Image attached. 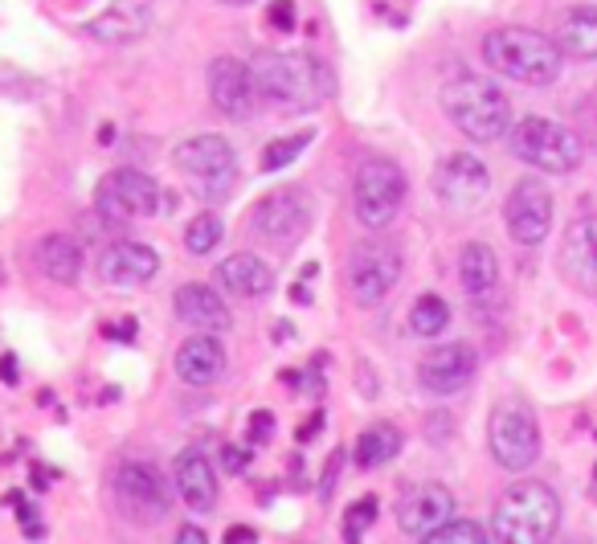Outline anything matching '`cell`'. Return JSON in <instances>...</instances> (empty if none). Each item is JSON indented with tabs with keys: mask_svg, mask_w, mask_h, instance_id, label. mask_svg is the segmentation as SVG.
<instances>
[{
	"mask_svg": "<svg viewBox=\"0 0 597 544\" xmlns=\"http://www.w3.org/2000/svg\"><path fill=\"white\" fill-rule=\"evenodd\" d=\"M250 74H254V86L266 103H279L283 111H315L324 107L327 98L336 95V79L332 70L320 62L315 54H303V50H262L250 62Z\"/></svg>",
	"mask_w": 597,
	"mask_h": 544,
	"instance_id": "cell-1",
	"label": "cell"
},
{
	"mask_svg": "<svg viewBox=\"0 0 597 544\" xmlns=\"http://www.w3.org/2000/svg\"><path fill=\"white\" fill-rule=\"evenodd\" d=\"M442 111L447 119L459 127L467 139L475 144H495L512 132V103L503 95L500 86L483 74H471V70H459L454 79L442 82Z\"/></svg>",
	"mask_w": 597,
	"mask_h": 544,
	"instance_id": "cell-2",
	"label": "cell"
},
{
	"mask_svg": "<svg viewBox=\"0 0 597 544\" xmlns=\"http://www.w3.org/2000/svg\"><path fill=\"white\" fill-rule=\"evenodd\" d=\"M483 62L520 86H553L561 79L565 54L557 38H544L524 25H503L483 38Z\"/></svg>",
	"mask_w": 597,
	"mask_h": 544,
	"instance_id": "cell-3",
	"label": "cell"
},
{
	"mask_svg": "<svg viewBox=\"0 0 597 544\" xmlns=\"http://www.w3.org/2000/svg\"><path fill=\"white\" fill-rule=\"evenodd\" d=\"M561 529V500L557 491L541 479H524L500 495L491 532L500 544H548Z\"/></svg>",
	"mask_w": 597,
	"mask_h": 544,
	"instance_id": "cell-4",
	"label": "cell"
},
{
	"mask_svg": "<svg viewBox=\"0 0 597 544\" xmlns=\"http://www.w3.org/2000/svg\"><path fill=\"white\" fill-rule=\"evenodd\" d=\"M507 148L512 156L532 168H541V172H577L585 160V148L577 132H569L565 123H553V119H541V115H528V119H520L512 132H507Z\"/></svg>",
	"mask_w": 597,
	"mask_h": 544,
	"instance_id": "cell-5",
	"label": "cell"
},
{
	"mask_svg": "<svg viewBox=\"0 0 597 544\" xmlns=\"http://www.w3.org/2000/svg\"><path fill=\"white\" fill-rule=\"evenodd\" d=\"M172 164H177V172H185V180H192V189L201 192L205 201L226 197L238 180V156H233L230 139L213 136V132L180 139L172 148Z\"/></svg>",
	"mask_w": 597,
	"mask_h": 544,
	"instance_id": "cell-6",
	"label": "cell"
},
{
	"mask_svg": "<svg viewBox=\"0 0 597 544\" xmlns=\"http://www.w3.org/2000/svg\"><path fill=\"white\" fill-rule=\"evenodd\" d=\"M488 442L491 454L503 471H528L541 454V426H536V414H532L524 401L507 397L500 406L491 409L488 422Z\"/></svg>",
	"mask_w": 597,
	"mask_h": 544,
	"instance_id": "cell-7",
	"label": "cell"
},
{
	"mask_svg": "<svg viewBox=\"0 0 597 544\" xmlns=\"http://www.w3.org/2000/svg\"><path fill=\"white\" fill-rule=\"evenodd\" d=\"M406 205V172L394 160H365L353 180V209L368 230H385Z\"/></svg>",
	"mask_w": 597,
	"mask_h": 544,
	"instance_id": "cell-8",
	"label": "cell"
},
{
	"mask_svg": "<svg viewBox=\"0 0 597 544\" xmlns=\"http://www.w3.org/2000/svg\"><path fill=\"white\" fill-rule=\"evenodd\" d=\"M95 209L107 221H144L160 213V185L139 168H115L95 185Z\"/></svg>",
	"mask_w": 597,
	"mask_h": 544,
	"instance_id": "cell-9",
	"label": "cell"
},
{
	"mask_svg": "<svg viewBox=\"0 0 597 544\" xmlns=\"http://www.w3.org/2000/svg\"><path fill=\"white\" fill-rule=\"evenodd\" d=\"M250 226L274 250H295L303 233L312 230V201L303 189H274L259 201Z\"/></svg>",
	"mask_w": 597,
	"mask_h": 544,
	"instance_id": "cell-10",
	"label": "cell"
},
{
	"mask_svg": "<svg viewBox=\"0 0 597 544\" xmlns=\"http://www.w3.org/2000/svg\"><path fill=\"white\" fill-rule=\"evenodd\" d=\"M401 250L389 238H368L348 262V286L360 307H377L397 283H401Z\"/></svg>",
	"mask_w": 597,
	"mask_h": 544,
	"instance_id": "cell-11",
	"label": "cell"
},
{
	"mask_svg": "<svg viewBox=\"0 0 597 544\" xmlns=\"http://www.w3.org/2000/svg\"><path fill=\"white\" fill-rule=\"evenodd\" d=\"M111 491H115V504H119L132 520H139V524H156V520H164L168 516V508H172L164 475L156 467L136 463V459L115 467Z\"/></svg>",
	"mask_w": 597,
	"mask_h": 544,
	"instance_id": "cell-12",
	"label": "cell"
},
{
	"mask_svg": "<svg viewBox=\"0 0 597 544\" xmlns=\"http://www.w3.org/2000/svg\"><path fill=\"white\" fill-rule=\"evenodd\" d=\"M503 221H507V233L520 245H541L553 230V192H548V185L536 177L516 180L507 192V205H503Z\"/></svg>",
	"mask_w": 597,
	"mask_h": 544,
	"instance_id": "cell-13",
	"label": "cell"
},
{
	"mask_svg": "<svg viewBox=\"0 0 597 544\" xmlns=\"http://www.w3.org/2000/svg\"><path fill=\"white\" fill-rule=\"evenodd\" d=\"M434 192L450 209H475V205L488 201L491 192L488 164L479 160V156H471V151H454V156H447V160L438 164Z\"/></svg>",
	"mask_w": 597,
	"mask_h": 544,
	"instance_id": "cell-14",
	"label": "cell"
},
{
	"mask_svg": "<svg viewBox=\"0 0 597 544\" xmlns=\"http://www.w3.org/2000/svg\"><path fill=\"white\" fill-rule=\"evenodd\" d=\"M209 98H213V107L233 123H245L259 107V86H254V74L245 62L238 57H218L213 66H209Z\"/></svg>",
	"mask_w": 597,
	"mask_h": 544,
	"instance_id": "cell-15",
	"label": "cell"
},
{
	"mask_svg": "<svg viewBox=\"0 0 597 544\" xmlns=\"http://www.w3.org/2000/svg\"><path fill=\"white\" fill-rule=\"evenodd\" d=\"M479 368V356L471 344H442L418 365V381L438 397H450L467 389Z\"/></svg>",
	"mask_w": 597,
	"mask_h": 544,
	"instance_id": "cell-16",
	"label": "cell"
},
{
	"mask_svg": "<svg viewBox=\"0 0 597 544\" xmlns=\"http://www.w3.org/2000/svg\"><path fill=\"white\" fill-rule=\"evenodd\" d=\"M447 520H454V495L442 483H413L397 504V524L409 536H426L442 529Z\"/></svg>",
	"mask_w": 597,
	"mask_h": 544,
	"instance_id": "cell-17",
	"label": "cell"
},
{
	"mask_svg": "<svg viewBox=\"0 0 597 544\" xmlns=\"http://www.w3.org/2000/svg\"><path fill=\"white\" fill-rule=\"evenodd\" d=\"M561 271L573 286L597 300V213L577 218L561 242Z\"/></svg>",
	"mask_w": 597,
	"mask_h": 544,
	"instance_id": "cell-18",
	"label": "cell"
},
{
	"mask_svg": "<svg viewBox=\"0 0 597 544\" xmlns=\"http://www.w3.org/2000/svg\"><path fill=\"white\" fill-rule=\"evenodd\" d=\"M151 17H156V0H111L107 9L86 21V33L95 41H107V45H127V41H139L151 29Z\"/></svg>",
	"mask_w": 597,
	"mask_h": 544,
	"instance_id": "cell-19",
	"label": "cell"
},
{
	"mask_svg": "<svg viewBox=\"0 0 597 544\" xmlns=\"http://www.w3.org/2000/svg\"><path fill=\"white\" fill-rule=\"evenodd\" d=\"M156 271H160V254L144 242H115L98 259V274L111 286H144L156 279Z\"/></svg>",
	"mask_w": 597,
	"mask_h": 544,
	"instance_id": "cell-20",
	"label": "cell"
},
{
	"mask_svg": "<svg viewBox=\"0 0 597 544\" xmlns=\"http://www.w3.org/2000/svg\"><path fill=\"white\" fill-rule=\"evenodd\" d=\"M172 303H177V320L189 324L192 332H213V336H218V332H230L233 324L226 300L205 283H185L177 295H172Z\"/></svg>",
	"mask_w": 597,
	"mask_h": 544,
	"instance_id": "cell-21",
	"label": "cell"
},
{
	"mask_svg": "<svg viewBox=\"0 0 597 544\" xmlns=\"http://www.w3.org/2000/svg\"><path fill=\"white\" fill-rule=\"evenodd\" d=\"M177 491H180V500H185L192 512H201V516H209V512L218 508V471H213V463H209V454H205L201 447L180 450Z\"/></svg>",
	"mask_w": 597,
	"mask_h": 544,
	"instance_id": "cell-22",
	"label": "cell"
},
{
	"mask_svg": "<svg viewBox=\"0 0 597 544\" xmlns=\"http://www.w3.org/2000/svg\"><path fill=\"white\" fill-rule=\"evenodd\" d=\"M226 373V344L213 336V332H201V336H189V341L177 348V377L185 385H213L221 381Z\"/></svg>",
	"mask_w": 597,
	"mask_h": 544,
	"instance_id": "cell-23",
	"label": "cell"
},
{
	"mask_svg": "<svg viewBox=\"0 0 597 544\" xmlns=\"http://www.w3.org/2000/svg\"><path fill=\"white\" fill-rule=\"evenodd\" d=\"M218 283L230 291V295H242V300H259L274 286V271L259 254H230V259L218 266Z\"/></svg>",
	"mask_w": 597,
	"mask_h": 544,
	"instance_id": "cell-24",
	"label": "cell"
},
{
	"mask_svg": "<svg viewBox=\"0 0 597 544\" xmlns=\"http://www.w3.org/2000/svg\"><path fill=\"white\" fill-rule=\"evenodd\" d=\"M557 45H561V54L577 57V62H594L597 57V4H573L569 13H561Z\"/></svg>",
	"mask_w": 597,
	"mask_h": 544,
	"instance_id": "cell-25",
	"label": "cell"
},
{
	"mask_svg": "<svg viewBox=\"0 0 597 544\" xmlns=\"http://www.w3.org/2000/svg\"><path fill=\"white\" fill-rule=\"evenodd\" d=\"M38 266L50 283H62V286L78 283V274H82L78 242H74L70 233H45L38 242Z\"/></svg>",
	"mask_w": 597,
	"mask_h": 544,
	"instance_id": "cell-26",
	"label": "cell"
},
{
	"mask_svg": "<svg viewBox=\"0 0 597 544\" xmlns=\"http://www.w3.org/2000/svg\"><path fill=\"white\" fill-rule=\"evenodd\" d=\"M459 279L467 286V295H488L500 283V259L495 250L483 242H467L459 254Z\"/></svg>",
	"mask_w": 597,
	"mask_h": 544,
	"instance_id": "cell-27",
	"label": "cell"
},
{
	"mask_svg": "<svg viewBox=\"0 0 597 544\" xmlns=\"http://www.w3.org/2000/svg\"><path fill=\"white\" fill-rule=\"evenodd\" d=\"M397 450H401V430H397V426L389 422L368 426L365 435H360V442H356V467L377 471V467H385L394 459Z\"/></svg>",
	"mask_w": 597,
	"mask_h": 544,
	"instance_id": "cell-28",
	"label": "cell"
},
{
	"mask_svg": "<svg viewBox=\"0 0 597 544\" xmlns=\"http://www.w3.org/2000/svg\"><path fill=\"white\" fill-rule=\"evenodd\" d=\"M450 324V307L442 295H421L413 307H409V327L413 336H442Z\"/></svg>",
	"mask_w": 597,
	"mask_h": 544,
	"instance_id": "cell-29",
	"label": "cell"
},
{
	"mask_svg": "<svg viewBox=\"0 0 597 544\" xmlns=\"http://www.w3.org/2000/svg\"><path fill=\"white\" fill-rule=\"evenodd\" d=\"M226 238V226H221L218 213H197L189 221V230H185V245H189V254H213Z\"/></svg>",
	"mask_w": 597,
	"mask_h": 544,
	"instance_id": "cell-30",
	"label": "cell"
},
{
	"mask_svg": "<svg viewBox=\"0 0 597 544\" xmlns=\"http://www.w3.org/2000/svg\"><path fill=\"white\" fill-rule=\"evenodd\" d=\"M312 132H298V136H283V139H271L266 148H262V172H283L286 164H295L303 156V148L312 144Z\"/></svg>",
	"mask_w": 597,
	"mask_h": 544,
	"instance_id": "cell-31",
	"label": "cell"
},
{
	"mask_svg": "<svg viewBox=\"0 0 597 544\" xmlns=\"http://www.w3.org/2000/svg\"><path fill=\"white\" fill-rule=\"evenodd\" d=\"M418 544H488V529L475 520H447L442 529L426 532Z\"/></svg>",
	"mask_w": 597,
	"mask_h": 544,
	"instance_id": "cell-32",
	"label": "cell"
},
{
	"mask_svg": "<svg viewBox=\"0 0 597 544\" xmlns=\"http://www.w3.org/2000/svg\"><path fill=\"white\" fill-rule=\"evenodd\" d=\"M373 520H377V495H360V500L344 512V544L365 541V532L373 529Z\"/></svg>",
	"mask_w": 597,
	"mask_h": 544,
	"instance_id": "cell-33",
	"label": "cell"
},
{
	"mask_svg": "<svg viewBox=\"0 0 597 544\" xmlns=\"http://www.w3.org/2000/svg\"><path fill=\"white\" fill-rule=\"evenodd\" d=\"M9 508H17V516H21V529H25L29 541H41L45 536V529H41V520H38V508L29 504L21 491H9V500H4Z\"/></svg>",
	"mask_w": 597,
	"mask_h": 544,
	"instance_id": "cell-34",
	"label": "cell"
},
{
	"mask_svg": "<svg viewBox=\"0 0 597 544\" xmlns=\"http://www.w3.org/2000/svg\"><path fill=\"white\" fill-rule=\"evenodd\" d=\"M266 25L274 33H291L298 25V13H295V0H271V9H266Z\"/></svg>",
	"mask_w": 597,
	"mask_h": 544,
	"instance_id": "cell-35",
	"label": "cell"
},
{
	"mask_svg": "<svg viewBox=\"0 0 597 544\" xmlns=\"http://www.w3.org/2000/svg\"><path fill=\"white\" fill-rule=\"evenodd\" d=\"M245 463H250V450H245V447H226V450H221V467H226L230 475H242Z\"/></svg>",
	"mask_w": 597,
	"mask_h": 544,
	"instance_id": "cell-36",
	"label": "cell"
},
{
	"mask_svg": "<svg viewBox=\"0 0 597 544\" xmlns=\"http://www.w3.org/2000/svg\"><path fill=\"white\" fill-rule=\"evenodd\" d=\"M250 430H254V438H259V442H266V438L274 435V414H271V409L250 414Z\"/></svg>",
	"mask_w": 597,
	"mask_h": 544,
	"instance_id": "cell-37",
	"label": "cell"
},
{
	"mask_svg": "<svg viewBox=\"0 0 597 544\" xmlns=\"http://www.w3.org/2000/svg\"><path fill=\"white\" fill-rule=\"evenodd\" d=\"M320 430H324V409H315L312 418L298 426V442H312V438L320 435Z\"/></svg>",
	"mask_w": 597,
	"mask_h": 544,
	"instance_id": "cell-38",
	"label": "cell"
},
{
	"mask_svg": "<svg viewBox=\"0 0 597 544\" xmlns=\"http://www.w3.org/2000/svg\"><path fill=\"white\" fill-rule=\"evenodd\" d=\"M259 541V532L245 529V524H233L230 532H226V544H254Z\"/></svg>",
	"mask_w": 597,
	"mask_h": 544,
	"instance_id": "cell-39",
	"label": "cell"
},
{
	"mask_svg": "<svg viewBox=\"0 0 597 544\" xmlns=\"http://www.w3.org/2000/svg\"><path fill=\"white\" fill-rule=\"evenodd\" d=\"M0 381H4V385H17V356H13V353L0 356Z\"/></svg>",
	"mask_w": 597,
	"mask_h": 544,
	"instance_id": "cell-40",
	"label": "cell"
},
{
	"mask_svg": "<svg viewBox=\"0 0 597 544\" xmlns=\"http://www.w3.org/2000/svg\"><path fill=\"white\" fill-rule=\"evenodd\" d=\"M177 544H209V541H205V532H201V529H192V524H185V529L177 532Z\"/></svg>",
	"mask_w": 597,
	"mask_h": 544,
	"instance_id": "cell-41",
	"label": "cell"
},
{
	"mask_svg": "<svg viewBox=\"0 0 597 544\" xmlns=\"http://www.w3.org/2000/svg\"><path fill=\"white\" fill-rule=\"evenodd\" d=\"M98 144H103V148H111V144H115V127H103V139H98Z\"/></svg>",
	"mask_w": 597,
	"mask_h": 544,
	"instance_id": "cell-42",
	"label": "cell"
},
{
	"mask_svg": "<svg viewBox=\"0 0 597 544\" xmlns=\"http://www.w3.org/2000/svg\"><path fill=\"white\" fill-rule=\"evenodd\" d=\"M218 4H233L238 9V4H254V0H218Z\"/></svg>",
	"mask_w": 597,
	"mask_h": 544,
	"instance_id": "cell-43",
	"label": "cell"
}]
</instances>
